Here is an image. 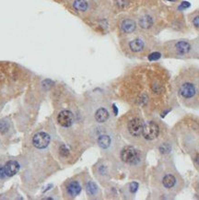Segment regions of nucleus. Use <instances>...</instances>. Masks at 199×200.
<instances>
[{
	"mask_svg": "<svg viewBox=\"0 0 199 200\" xmlns=\"http://www.w3.org/2000/svg\"><path fill=\"white\" fill-rule=\"evenodd\" d=\"M192 23H193L194 26H195V28L199 29V15H196V16H195L193 18Z\"/></svg>",
	"mask_w": 199,
	"mask_h": 200,
	"instance_id": "6ab92c4d",
	"label": "nucleus"
},
{
	"mask_svg": "<svg viewBox=\"0 0 199 200\" xmlns=\"http://www.w3.org/2000/svg\"><path fill=\"white\" fill-rule=\"evenodd\" d=\"M57 122L63 127H69L73 124L74 122V115L70 111L64 110L59 113L57 115Z\"/></svg>",
	"mask_w": 199,
	"mask_h": 200,
	"instance_id": "1a4fd4ad",
	"label": "nucleus"
},
{
	"mask_svg": "<svg viewBox=\"0 0 199 200\" xmlns=\"http://www.w3.org/2000/svg\"><path fill=\"white\" fill-rule=\"evenodd\" d=\"M168 56L175 58H188L199 56V43L189 40H174L164 44Z\"/></svg>",
	"mask_w": 199,
	"mask_h": 200,
	"instance_id": "f03ea898",
	"label": "nucleus"
},
{
	"mask_svg": "<svg viewBox=\"0 0 199 200\" xmlns=\"http://www.w3.org/2000/svg\"><path fill=\"white\" fill-rule=\"evenodd\" d=\"M80 192H81V186L77 181L71 182L67 186V193L70 195L71 197H76Z\"/></svg>",
	"mask_w": 199,
	"mask_h": 200,
	"instance_id": "4468645a",
	"label": "nucleus"
},
{
	"mask_svg": "<svg viewBox=\"0 0 199 200\" xmlns=\"http://www.w3.org/2000/svg\"><path fill=\"white\" fill-rule=\"evenodd\" d=\"M111 142H112L111 137H109L108 135H101V136L98 137V145L103 149L108 148L110 147Z\"/></svg>",
	"mask_w": 199,
	"mask_h": 200,
	"instance_id": "dca6fc26",
	"label": "nucleus"
},
{
	"mask_svg": "<svg viewBox=\"0 0 199 200\" xmlns=\"http://www.w3.org/2000/svg\"><path fill=\"white\" fill-rule=\"evenodd\" d=\"M109 118V112L105 108H99L95 113V119L98 123H104Z\"/></svg>",
	"mask_w": 199,
	"mask_h": 200,
	"instance_id": "2eb2a0df",
	"label": "nucleus"
},
{
	"mask_svg": "<svg viewBox=\"0 0 199 200\" xmlns=\"http://www.w3.org/2000/svg\"><path fill=\"white\" fill-rule=\"evenodd\" d=\"M168 1H171V2H175V1H177V0H168Z\"/></svg>",
	"mask_w": 199,
	"mask_h": 200,
	"instance_id": "b1692460",
	"label": "nucleus"
},
{
	"mask_svg": "<svg viewBox=\"0 0 199 200\" xmlns=\"http://www.w3.org/2000/svg\"><path fill=\"white\" fill-rule=\"evenodd\" d=\"M194 161H195V163H196V166H197V167H199V152H197V153H196L195 159H194Z\"/></svg>",
	"mask_w": 199,
	"mask_h": 200,
	"instance_id": "5701e85b",
	"label": "nucleus"
},
{
	"mask_svg": "<svg viewBox=\"0 0 199 200\" xmlns=\"http://www.w3.org/2000/svg\"><path fill=\"white\" fill-rule=\"evenodd\" d=\"M72 6L75 10L78 12H85L89 9V2L87 0H74Z\"/></svg>",
	"mask_w": 199,
	"mask_h": 200,
	"instance_id": "ddd939ff",
	"label": "nucleus"
},
{
	"mask_svg": "<svg viewBox=\"0 0 199 200\" xmlns=\"http://www.w3.org/2000/svg\"><path fill=\"white\" fill-rule=\"evenodd\" d=\"M144 123L139 117H134L128 122L127 129L133 137H139L142 135Z\"/></svg>",
	"mask_w": 199,
	"mask_h": 200,
	"instance_id": "423d86ee",
	"label": "nucleus"
},
{
	"mask_svg": "<svg viewBox=\"0 0 199 200\" xmlns=\"http://www.w3.org/2000/svg\"><path fill=\"white\" fill-rule=\"evenodd\" d=\"M97 192V186L93 182H89L87 186V193L89 196H93Z\"/></svg>",
	"mask_w": 199,
	"mask_h": 200,
	"instance_id": "f3484780",
	"label": "nucleus"
},
{
	"mask_svg": "<svg viewBox=\"0 0 199 200\" xmlns=\"http://www.w3.org/2000/svg\"><path fill=\"white\" fill-rule=\"evenodd\" d=\"M8 129V126L6 124V122H4V121L0 122V131L2 133H5Z\"/></svg>",
	"mask_w": 199,
	"mask_h": 200,
	"instance_id": "aec40b11",
	"label": "nucleus"
},
{
	"mask_svg": "<svg viewBox=\"0 0 199 200\" xmlns=\"http://www.w3.org/2000/svg\"><path fill=\"white\" fill-rule=\"evenodd\" d=\"M50 140H51V138H50V136L48 134L44 132H39L34 135V137L32 138V144L35 148L39 149H43L48 146Z\"/></svg>",
	"mask_w": 199,
	"mask_h": 200,
	"instance_id": "0eeeda50",
	"label": "nucleus"
},
{
	"mask_svg": "<svg viewBox=\"0 0 199 200\" xmlns=\"http://www.w3.org/2000/svg\"><path fill=\"white\" fill-rule=\"evenodd\" d=\"M154 24H155V19H154L153 15L149 13H143L140 15V17L138 19V25L142 30H150Z\"/></svg>",
	"mask_w": 199,
	"mask_h": 200,
	"instance_id": "9d476101",
	"label": "nucleus"
},
{
	"mask_svg": "<svg viewBox=\"0 0 199 200\" xmlns=\"http://www.w3.org/2000/svg\"><path fill=\"white\" fill-rule=\"evenodd\" d=\"M120 30L123 33L131 34L134 33L137 30V22L134 19L124 18L120 22Z\"/></svg>",
	"mask_w": 199,
	"mask_h": 200,
	"instance_id": "6e6552de",
	"label": "nucleus"
},
{
	"mask_svg": "<svg viewBox=\"0 0 199 200\" xmlns=\"http://www.w3.org/2000/svg\"><path fill=\"white\" fill-rule=\"evenodd\" d=\"M4 170L5 173H6V175L11 177L19 171V164L16 161H9L4 166Z\"/></svg>",
	"mask_w": 199,
	"mask_h": 200,
	"instance_id": "9b49d317",
	"label": "nucleus"
},
{
	"mask_svg": "<svg viewBox=\"0 0 199 200\" xmlns=\"http://www.w3.org/2000/svg\"><path fill=\"white\" fill-rule=\"evenodd\" d=\"M159 135H160V126L155 122H148L144 124L143 130H142V136L146 140L152 141L156 139Z\"/></svg>",
	"mask_w": 199,
	"mask_h": 200,
	"instance_id": "39448f33",
	"label": "nucleus"
},
{
	"mask_svg": "<svg viewBox=\"0 0 199 200\" xmlns=\"http://www.w3.org/2000/svg\"><path fill=\"white\" fill-rule=\"evenodd\" d=\"M128 0H115L116 5L121 8H124L128 5Z\"/></svg>",
	"mask_w": 199,
	"mask_h": 200,
	"instance_id": "a211bd4d",
	"label": "nucleus"
},
{
	"mask_svg": "<svg viewBox=\"0 0 199 200\" xmlns=\"http://www.w3.org/2000/svg\"><path fill=\"white\" fill-rule=\"evenodd\" d=\"M122 161L130 165H136L140 162V156L137 149L132 146H126L121 151Z\"/></svg>",
	"mask_w": 199,
	"mask_h": 200,
	"instance_id": "20e7f679",
	"label": "nucleus"
},
{
	"mask_svg": "<svg viewBox=\"0 0 199 200\" xmlns=\"http://www.w3.org/2000/svg\"><path fill=\"white\" fill-rule=\"evenodd\" d=\"M60 153L61 155H63V156H67L68 155V149L67 148V147L65 146V145H62V146L60 147Z\"/></svg>",
	"mask_w": 199,
	"mask_h": 200,
	"instance_id": "412c9836",
	"label": "nucleus"
},
{
	"mask_svg": "<svg viewBox=\"0 0 199 200\" xmlns=\"http://www.w3.org/2000/svg\"><path fill=\"white\" fill-rule=\"evenodd\" d=\"M176 177L172 173H166L162 178V186L166 189H172L176 186Z\"/></svg>",
	"mask_w": 199,
	"mask_h": 200,
	"instance_id": "f8f14e48",
	"label": "nucleus"
},
{
	"mask_svg": "<svg viewBox=\"0 0 199 200\" xmlns=\"http://www.w3.org/2000/svg\"><path fill=\"white\" fill-rule=\"evenodd\" d=\"M148 42L147 38L137 35L128 41L127 48L133 54H141L148 49Z\"/></svg>",
	"mask_w": 199,
	"mask_h": 200,
	"instance_id": "7ed1b4c3",
	"label": "nucleus"
},
{
	"mask_svg": "<svg viewBox=\"0 0 199 200\" xmlns=\"http://www.w3.org/2000/svg\"><path fill=\"white\" fill-rule=\"evenodd\" d=\"M177 92L186 106L199 108V69L190 68L178 78Z\"/></svg>",
	"mask_w": 199,
	"mask_h": 200,
	"instance_id": "f257e3e1",
	"label": "nucleus"
},
{
	"mask_svg": "<svg viewBox=\"0 0 199 200\" xmlns=\"http://www.w3.org/2000/svg\"><path fill=\"white\" fill-rule=\"evenodd\" d=\"M6 173H5V170H4V167L0 168V180L4 179L5 177H6Z\"/></svg>",
	"mask_w": 199,
	"mask_h": 200,
	"instance_id": "4be33fe9",
	"label": "nucleus"
}]
</instances>
